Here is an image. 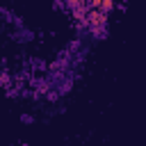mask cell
Returning a JSON list of instances; mask_svg holds the SVG:
<instances>
[]
</instances>
